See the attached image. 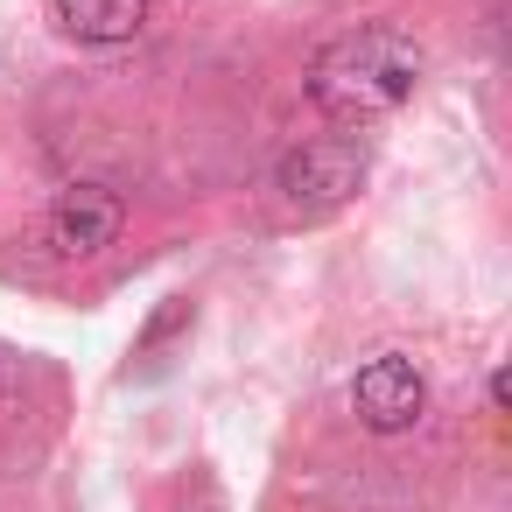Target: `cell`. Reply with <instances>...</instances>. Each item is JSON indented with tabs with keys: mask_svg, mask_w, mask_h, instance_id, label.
Segmentation results:
<instances>
[{
	"mask_svg": "<svg viewBox=\"0 0 512 512\" xmlns=\"http://www.w3.org/2000/svg\"><path fill=\"white\" fill-rule=\"evenodd\" d=\"M414 78H421L414 36L372 22V29H351V36H337V43L316 50V64H309V106L323 120H337V127H372V120H386V113L407 106Z\"/></svg>",
	"mask_w": 512,
	"mask_h": 512,
	"instance_id": "6da1fadb",
	"label": "cell"
},
{
	"mask_svg": "<svg viewBox=\"0 0 512 512\" xmlns=\"http://www.w3.org/2000/svg\"><path fill=\"white\" fill-rule=\"evenodd\" d=\"M358 183H365V148H358L351 134L302 141V148L281 162V190H288V204H302V211H330V204H344Z\"/></svg>",
	"mask_w": 512,
	"mask_h": 512,
	"instance_id": "7a4b0ae2",
	"label": "cell"
},
{
	"mask_svg": "<svg viewBox=\"0 0 512 512\" xmlns=\"http://www.w3.org/2000/svg\"><path fill=\"white\" fill-rule=\"evenodd\" d=\"M351 407H358V421H365L372 435H400V428L421 421V407H428V379L414 372V358L386 351V358H372V365L351 379Z\"/></svg>",
	"mask_w": 512,
	"mask_h": 512,
	"instance_id": "3957f363",
	"label": "cell"
},
{
	"mask_svg": "<svg viewBox=\"0 0 512 512\" xmlns=\"http://www.w3.org/2000/svg\"><path fill=\"white\" fill-rule=\"evenodd\" d=\"M120 225H127V211H120V197L99 190V183H71V190L50 204V246L71 253V260L106 253V246L120 239Z\"/></svg>",
	"mask_w": 512,
	"mask_h": 512,
	"instance_id": "277c9868",
	"label": "cell"
},
{
	"mask_svg": "<svg viewBox=\"0 0 512 512\" xmlns=\"http://www.w3.org/2000/svg\"><path fill=\"white\" fill-rule=\"evenodd\" d=\"M57 29L71 43L113 50V43H134L148 29V0H57Z\"/></svg>",
	"mask_w": 512,
	"mask_h": 512,
	"instance_id": "5b68a950",
	"label": "cell"
},
{
	"mask_svg": "<svg viewBox=\"0 0 512 512\" xmlns=\"http://www.w3.org/2000/svg\"><path fill=\"white\" fill-rule=\"evenodd\" d=\"M491 400H498V407H512V358L491 372Z\"/></svg>",
	"mask_w": 512,
	"mask_h": 512,
	"instance_id": "8992f818",
	"label": "cell"
}]
</instances>
